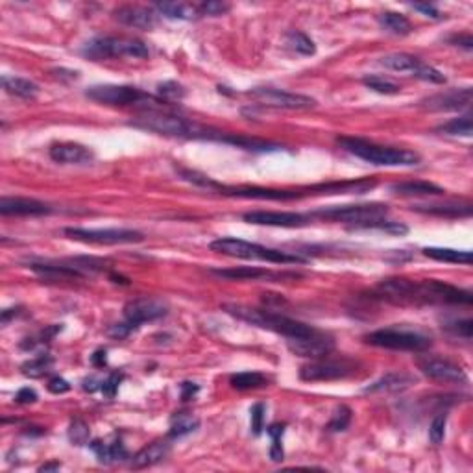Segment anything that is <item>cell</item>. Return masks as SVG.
Listing matches in <instances>:
<instances>
[{
  "mask_svg": "<svg viewBox=\"0 0 473 473\" xmlns=\"http://www.w3.org/2000/svg\"><path fill=\"white\" fill-rule=\"evenodd\" d=\"M130 126L146 130V132L159 133L165 137L176 139H202V141H222L224 133L204 124L194 123L188 118L178 117V115H168V113L148 111L141 117L133 118Z\"/></svg>",
  "mask_w": 473,
  "mask_h": 473,
  "instance_id": "obj_1",
  "label": "cell"
},
{
  "mask_svg": "<svg viewBox=\"0 0 473 473\" xmlns=\"http://www.w3.org/2000/svg\"><path fill=\"white\" fill-rule=\"evenodd\" d=\"M222 309L240 322H246L249 326H257L261 329L274 331L277 335H283L285 338H296V336H306L315 333L316 327L307 326L303 322L292 320L289 316H283L280 313H272L266 309H255V307L237 306V303H226Z\"/></svg>",
  "mask_w": 473,
  "mask_h": 473,
  "instance_id": "obj_2",
  "label": "cell"
},
{
  "mask_svg": "<svg viewBox=\"0 0 473 473\" xmlns=\"http://www.w3.org/2000/svg\"><path fill=\"white\" fill-rule=\"evenodd\" d=\"M338 144L351 156L379 167H414L422 161L416 152L407 148L383 146L361 137H338Z\"/></svg>",
  "mask_w": 473,
  "mask_h": 473,
  "instance_id": "obj_3",
  "label": "cell"
},
{
  "mask_svg": "<svg viewBox=\"0 0 473 473\" xmlns=\"http://www.w3.org/2000/svg\"><path fill=\"white\" fill-rule=\"evenodd\" d=\"M211 249L219 252L229 257H239V259H252V261H265V263H275V265H301L307 259L289 252L281 249L266 248V246L248 242V240L235 239V237H220V239L211 242Z\"/></svg>",
  "mask_w": 473,
  "mask_h": 473,
  "instance_id": "obj_4",
  "label": "cell"
},
{
  "mask_svg": "<svg viewBox=\"0 0 473 473\" xmlns=\"http://www.w3.org/2000/svg\"><path fill=\"white\" fill-rule=\"evenodd\" d=\"M473 301L472 292L458 287L448 285L444 281L425 280L414 281L411 292V303H448V306H469Z\"/></svg>",
  "mask_w": 473,
  "mask_h": 473,
  "instance_id": "obj_5",
  "label": "cell"
},
{
  "mask_svg": "<svg viewBox=\"0 0 473 473\" xmlns=\"http://www.w3.org/2000/svg\"><path fill=\"white\" fill-rule=\"evenodd\" d=\"M83 56L91 60L104 57H146L148 46L133 37H97L83 46Z\"/></svg>",
  "mask_w": 473,
  "mask_h": 473,
  "instance_id": "obj_6",
  "label": "cell"
},
{
  "mask_svg": "<svg viewBox=\"0 0 473 473\" xmlns=\"http://www.w3.org/2000/svg\"><path fill=\"white\" fill-rule=\"evenodd\" d=\"M85 95L95 102L107 104V106H159L167 104L161 98L150 97L137 87L130 85H95L87 89Z\"/></svg>",
  "mask_w": 473,
  "mask_h": 473,
  "instance_id": "obj_7",
  "label": "cell"
},
{
  "mask_svg": "<svg viewBox=\"0 0 473 473\" xmlns=\"http://www.w3.org/2000/svg\"><path fill=\"white\" fill-rule=\"evenodd\" d=\"M388 205L385 204H357V205H331V207H322L310 214V219L333 220V222H346L355 228L364 222L371 220L387 219Z\"/></svg>",
  "mask_w": 473,
  "mask_h": 473,
  "instance_id": "obj_8",
  "label": "cell"
},
{
  "mask_svg": "<svg viewBox=\"0 0 473 473\" xmlns=\"http://www.w3.org/2000/svg\"><path fill=\"white\" fill-rule=\"evenodd\" d=\"M364 341L371 346L396 351H425L432 344L431 338L420 333V331L394 329V327L373 331V333L364 336Z\"/></svg>",
  "mask_w": 473,
  "mask_h": 473,
  "instance_id": "obj_9",
  "label": "cell"
},
{
  "mask_svg": "<svg viewBox=\"0 0 473 473\" xmlns=\"http://www.w3.org/2000/svg\"><path fill=\"white\" fill-rule=\"evenodd\" d=\"M63 233L72 240L83 242V245H100V246H117V245H133L143 242L144 237L141 231L124 228H65Z\"/></svg>",
  "mask_w": 473,
  "mask_h": 473,
  "instance_id": "obj_10",
  "label": "cell"
},
{
  "mask_svg": "<svg viewBox=\"0 0 473 473\" xmlns=\"http://www.w3.org/2000/svg\"><path fill=\"white\" fill-rule=\"evenodd\" d=\"M249 98H254L255 102L261 106L275 107V109H310L316 107V100L306 95L298 92L281 91V89H270V87H257L246 92Z\"/></svg>",
  "mask_w": 473,
  "mask_h": 473,
  "instance_id": "obj_11",
  "label": "cell"
},
{
  "mask_svg": "<svg viewBox=\"0 0 473 473\" xmlns=\"http://www.w3.org/2000/svg\"><path fill=\"white\" fill-rule=\"evenodd\" d=\"M287 348L294 355L303 357V359H324L335 350V341L333 336L322 333L316 329L315 333L306 336H296V338H287Z\"/></svg>",
  "mask_w": 473,
  "mask_h": 473,
  "instance_id": "obj_12",
  "label": "cell"
},
{
  "mask_svg": "<svg viewBox=\"0 0 473 473\" xmlns=\"http://www.w3.org/2000/svg\"><path fill=\"white\" fill-rule=\"evenodd\" d=\"M355 371V364L350 361H316L301 368L300 379L309 383L336 381L353 376Z\"/></svg>",
  "mask_w": 473,
  "mask_h": 473,
  "instance_id": "obj_13",
  "label": "cell"
},
{
  "mask_svg": "<svg viewBox=\"0 0 473 473\" xmlns=\"http://www.w3.org/2000/svg\"><path fill=\"white\" fill-rule=\"evenodd\" d=\"M167 315V306L156 298H137L124 307V322H128L135 331L146 322H153Z\"/></svg>",
  "mask_w": 473,
  "mask_h": 473,
  "instance_id": "obj_14",
  "label": "cell"
},
{
  "mask_svg": "<svg viewBox=\"0 0 473 473\" xmlns=\"http://www.w3.org/2000/svg\"><path fill=\"white\" fill-rule=\"evenodd\" d=\"M418 368L422 370L423 376L438 383H453V385H464L468 383V377L464 370L451 361L438 359V357H425L418 361Z\"/></svg>",
  "mask_w": 473,
  "mask_h": 473,
  "instance_id": "obj_15",
  "label": "cell"
},
{
  "mask_svg": "<svg viewBox=\"0 0 473 473\" xmlns=\"http://www.w3.org/2000/svg\"><path fill=\"white\" fill-rule=\"evenodd\" d=\"M211 274L224 277L231 281H287L298 280L300 274L294 272H272L266 268H255V266H235V268H213Z\"/></svg>",
  "mask_w": 473,
  "mask_h": 473,
  "instance_id": "obj_16",
  "label": "cell"
},
{
  "mask_svg": "<svg viewBox=\"0 0 473 473\" xmlns=\"http://www.w3.org/2000/svg\"><path fill=\"white\" fill-rule=\"evenodd\" d=\"M248 224L272 226V228H303L310 222L309 214L290 213V211H249L242 214Z\"/></svg>",
  "mask_w": 473,
  "mask_h": 473,
  "instance_id": "obj_17",
  "label": "cell"
},
{
  "mask_svg": "<svg viewBox=\"0 0 473 473\" xmlns=\"http://www.w3.org/2000/svg\"><path fill=\"white\" fill-rule=\"evenodd\" d=\"M472 87H464V89H449V91L432 95L429 98H423L420 104L429 111H460L472 104Z\"/></svg>",
  "mask_w": 473,
  "mask_h": 473,
  "instance_id": "obj_18",
  "label": "cell"
},
{
  "mask_svg": "<svg viewBox=\"0 0 473 473\" xmlns=\"http://www.w3.org/2000/svg\"><path fill=\"white\" fill-rule=\"evenodd\" d=\"M0 213L4 217H43V214H50L52 207L34 198L4 196L0 198Z\"/></svg>",
  "mask_w": 473,
  "mask_h": 473,
  "instance_id": "obj_19",
  "label": "cell"
},
{
  "mask_svg": "<svg viewBox=\"0 0 473 473\" xmlns=\"http://www.w3.org/2000/svg\"><path fill=\"white\" fill-rule=\"evenodd\" d=\"M113 17L121 25L139 28V30H152L153 26L158 25V13L152 8H144V6H121L113 11Z\"/></svg>",
  "mask_w": 473,
  "mask_h": 473,
  "instance_id": "obj_20",
  "label": "cell"
},
{
  "mask_svg": "<svg viewBox=\"0 0 473 473\" xmlns=\"http://www.w3.org/2000/svg\"><path fill=\"white\" fill-rule=\"evenodd\" d=\"M50 159L62 165H91L95 153L80 143H57L50 146Z\"/></svg>",
  "mask_w": 473,
  "mask_h": 473,
  "instance_id": "obj_21",
  "label": "cell"
},
{
  "mask_svg": "<svg viewBox=\"0 0 473 473\" xmlns=\"http://www.w3.org/2000/svg\"><path fill=\"white\" fill-rule=\"evenodd\" d=\"M412 211L432 217H444V219H460L472 214V204H458V202H446V204H416L412 205Z\"/></svg>",
  "mask_w": 473,
  "mask_h": 473,
  "instance_id": "obj_22",
  "label": "cell"
},
{
  "mask_svg": "<svg viewBox=\"0 0 473 473\" xmlns=\"http://www.w3.org/2000/svg\"><path fill=\"white\" fill-rule=\"evenodd\" d=\"M170 451V442L168 440H156V442L148 444L146 448H143L141 451L133 457L132 468L133 469H143L150 468L153 464L161 462L165 457Z\"/></svg>",
  "mask_w": 473,
  "mask_h": 473,
  "instance_id": "obj_23",
  "label": "cell"
},
{
  "mask_svg": "<svg viewBox=\"0 0 473 473\" xmlns=\"http://www.w3.org/2000/svg\"><path fill=\"white\" fill-rule=\"evenodd\" d=\"M414 383V377L409 376V373H403V371H392L383 376L381 379H377L376 383H371L370 387L364 388V392H399L409 388Z\"/></svg>",
  "mask_w": 473,
  "mask_h": 473,
  "instance_id": "obj_24",
  "label": "cell"
},
{
  "mask_svg": "<svg viewBox=\"0 0 473 473\" xmlns=\"http://www.w3.org/2000/svg\"><path fill=\"white\" fill-rule=\"evenodd\" d=\"M390 191L399 196H440L446 193L442 187L431 181H402L390 185Z\"/></svg>",
  "mask_w": 473,
  "mask_h": 473,
  "instance_id": "obj_25",
  "label": "cell"
},
{
  "mask_svg": "<svg viewBox=\"0 0 473 473\" xmlns=\"http://www.w3.org/2000/svg\"><path fill=\"white\" fill-rule=\"evenodd\" d=\"M2 87H4V91L8 92V95H11V97L25 98V100L36 98L37 92H39L37 83L30 82V80H26V78L8 76V74L2 76Z\"/></svg>",
  "mask_w": 473,
  "mask_h": 473,
  "instance_id": "obj_26",
  "label": "cell"
},
{
  "mask_svg": "<svg viewBox=\"0 0 473 473\" xmlns=\"http://www.w3.org/2000/svg\"><path fill=\"white\" fill-rule=\"evenodd\" d=\"M423 255L440 263H451V265H472V252L453 248H425Z\"/></svg>",
  "mask_w": 473,
  "mask_h": 473,
  "instance_id": "obj_27",
  "label": "cell"
},
{
  "mask_svg": "<svg viewBox=\"0 0 473 473\" xmlns=\"http://www.w3.org/2000/svg\"><path fill=\"white\" fill-rule=\"evenodd\" d=\"M377 22L381 25L383 30L390 32L394 36H409L412 30V25L407 17L396 11H383L377 15Z\"/></svg>",
  "mask_w": 473,
  "mask_h": 473,
  "instance_id": "obj_28",
  "label": "cell"
},
{
  "mask_svg": "<svg viewBox=\"0 0 473 473\" xmlns=\"http://www.w3.org/2000/svg\"><path fill=\"white\" fill-rule=\"evenodd\" d=\"M156 10L168 19H184V21H191L200 15L198 6L184 4V2H158Z\"/></svg>",
  "mask_w": 473,
  "mask_h": 473,
  "instance_id": "obj_29",
  "label": "cell"
},
{
  "mask_svg": "<svg viewBox=\"0 0 473 473\" xmlns=\"http://www.w3.org/2000/svg\"><path fill=\"white\" fill-rule=\"evenodd\" d=\"M30 268L37 274L45 275V277H60V280H72V277H83L85 275L72 265H48V263L37 265V263H32Z\"/></svg>",
  "mask_w": 473,
  "mask_h": 473,
  "instance_id": "obj_30",
  "label": "cell"
},
{
  "mask_svg": "<svg viewBox=\"0 0 473 473\" xmlns=\"http://www.w3.org/2000/svg\"><path fill=\"white\" fill-rule=\"evenodd\" d=\"M420 60L405 52H396V54H388V56L381 57V65L396 72H414L420 65Z\"/></svg>",
  "mask_w": 473,
  "mask_h": 473,
  "instance_id": "obj_31",
  "label": "cell"
},
{
  "mask_svg": "<svg viewBox=\"0 0 473 473\" xmlns=\"http://www.w3.org/2000/svg\"><path fill=\"white\" fill-rule=\"evenodd\" d=\"M198 425H200L198 418L191 416L188 412H178V414L172 418V425H170V431H168V438L187 437V434L196 431Z\"/></svg>",
  "mask_w": 473,
  "mask_h": 473,
  "instance_id": "obj_32",
  "label": "cell"
},
{
  "mask_svg": "<svg viewBox=\"0 0 473 473\" xmlns=\"http://www.w3.org/2000/svg\"><path fill=\"white\" fill-rule=\"evenodd\" d=\"M52 366H54V359L48 353H43V355H37L36 359L26 361L21 366V371L22 376L32 377V379H39V377L46 376L52 370Z\"/></svg>",
  "mask_w": 473,
  "mask_h": 473,
  "instance_id": "obj_33",
  "label": "cell"
},
{
  "mask_svg": "<svg viewBox=\"0 0 473 473\" xmlns=\"http://www.w3.org/2000/svg\"><path fill=\"white\" fill-rule=\"evenodd\" d=\"M229 383L237 390H254V388L265 387L268 379L259 371H240V373L231 376Z\"/></svg>",
  "mask_w": 473,
  "mask_h": 473,
  "instance_id": "obj_34",
  "label": "cell"
},
{
  "mask_svg": "<svg viewBox=\"0 0 473 473\" xmlns=\"http://www.w3.org/2000/svg\"><path fill=\"white\" fill-rule=\"evenodd\" d=\"M285 43L290 50L298 52V54H303V56H313L316 52V46L313 43L309 36H306L303 32L292 30L285 36Z\"/></svg>",
  "mask_w": 473,
  "mask_h": 473,
  "instance_id": "obj_35",
  "label": "cell"
},
{
  "mask_svg": "<svg viewBox=\"0 0 473 473\" xmlns=\"http://www.w3.org/2000/svg\"><path fill=\"white\" fill-rule=\"evenodd\" d=\"M437 132H442L446 133V135H462V137H469L473 132L472 115H464V117L453 118L449 123L438 126Z\"/></svg>",
  "mask_w": 473,
  "mask_h": 473,
  "instance_id": "obj_36",
  "label": "cell"
},
{
  "mask_svg": "<svg viewBox=\"0 0 473 473\" xmlns=\"http://www.w3.org/2000/svg\"><path fill=\"white\" fill-rule=\"evenodd\" d=\"M362 83L371 89V91L379 92V95H397L402 91V87L397 85L396 82H392L390 78L377 76V74H370V76L362 78Z\"/></svg>",
  "mask_w": 473,
  "mask_h": 473,
  "instance_id": "obj_37",
  "label": "cell"
},
{
  "mask_svg": "<svg viewBox=\"0 0 473 473\" xmlns=\"http://www.w3.org/2000/svg\"><path fill=\"white\" fill-rule=\"evenodd\" d=\"M351 229H377V231H385V233L390 235H405L409 231L407 226L399 224V222H392L387 219L371 220V222H364V224H359Z\"/></svg>",
  "mask_w": 473,
  "mask_h": 473,
  "instance_id": "obj_38",
  "label": "cell"
},
{
  "mask_svg": "<svg viewBox=\"0 0 473 473\" xmlns=\"http://www.w3.org/2000/svg\"><path fill=\"white\" fill-rule=\"evenodd\" d=\"M270 437H272V448H270V458L274 462H281L285 453H283V432H285V425H280V423H274L266 429Z\"/></svg>",
  "mask_w": 473,
  "mask_h": 473,
  "instance_id": "obj_39",
  "label": "cell"
},
{
  "mask_svg": "<svg viewBox=\"0 0 473 473\" xmlns=\"http://www.w3.org/2000/svg\"><path fill=\"white\" fill-rule=\"evenodd\" d=\"M350 423H351V409L346 407V405H341V407H336L335 412H333V416H331L329 423H327V429H329L331 432H342L350 427Z\"/></svg>",
  "mask_w": 473,
  "mask_h": 473,
  "instance_id": "obj_40",
  "label": "cell"
},
{
  "mask_svg": "<svg viewBox=\"0 0 473 473\" xmlns=\"http://www.w3.org/2000/svg\"><path fill=\"white\" fill-rule=\"evenodd\" d=\"M411 76L418 78V80H423V82H431V83H446V76H444L442 72L434 69L431 65H425V63H420L418 69L412 72Z\"/></svg>",
  "mask_w": 473,
  "mask_h": 473,
  "instance_id": "obj_41",
  "label": "cell"
},
{
  "mask_svg": "<svg viewBox=\"0 0 473 473\" xmlns=\"http://www.w3.org/2000/svg\"><path fill=\"white\" fill-rule=\"evenodd\" d=\"M159 98L165 102H174V100H181L185 97V89L176 82H163L158 85Z\"/></svg>",
  "mask_w": 473,
  "mask_h": 473,
  "instance_id": "obj_42",
  "label": "cell"
},
{
  "mask_svg": "<svg viewBox=\"0 0 473 473\" xmlns=\"http://www.w3.org/2000/svg\"><path fill=\"white\" fill-rule=\"evenodd\" d=\"M446 423H448V414L446 412H438L437 416L432 418L431 427H429V438L432 444H440L446 437Z\"/></svg>",
  "mask_w": 473,
  "mask_h": 473,
  "instance_id": "obj_43",
  "label": "cell"
},
{
  "mask_svg": "<svg viewBox=\"0 0 473 473\" xmlns=\"http://www.w3.org/2000/svg\"><path fill=\"white\" fill-rule=\"evenodd\" d=\"M69 438H71L72 444H76V446H85L89 444V427H87V423L82 422V420H74L69 425Z\"/></svg>",
  "mask_w": 473,
  "mask_h": 473,
  "instance_id": "obj_44",
  "label": "cell"
},
{
  "mask_svg": "<svg viewBox=\"0 0 473 473\" xmlns=\"http://www.w3.org/2000/svg\"><path fill=\"white\" fill-rule=\"evenodd\" d=\"M229 10H231V4H228V2H220V0H209V2H204V4L198 6L200 15L207 17L226 15Z\"/></svg>",
  "mask_w": 473,
  "mask_h": 473,
  "instance_id": "obj_45",
  "label": "cell"
},
{
  "mask_svg": "<svg viewBox=\"0 0 473 473\" xmlns=\"http://www.w3.org/2000/svg\"><path fill=\"white\" fill-rule=\"evenodd\" d=\"M252 432H254V437H259L261 432H263V422H265V405L263 403H255L252 411Z\"/></svg>",
  "mask_w": 473,
  "mask_h": 473,
  "instance_id": "obj_46",
  "label": "cell"
},
{
  "mask_svg": "<svg viewBox=\"0 0 473 473\" xmlns=\"http://www.w3.org/2000/svg\"><path fill=\"white\" fill-rule=\"evenodd\" d=\"M89 448L95 451V455L98 457V460L104 464H111V449H109V444L102 442V440H95V442L89 444Z\"/></svg>",
  "mask_w": 473,
  "mask_h": 473,
  "instance_id": "obj_47",
  "label": "cell"
},
{
  "mask_svg": "<svg viewBox=\"0 0 473 473\" xmlns=\"http://www.w3.org/2000/svg\"><path fill=\"white\" fill-rule=\"evenodd\" d=\"M121 381H123V376H121V373H111V376L107 377L106 381L102 383V387H100V390L104 392V396L115 397V394H117L118 385H121Z\"/></svg>",
  "mask_w": 473,
  "mask_h": 473,
  "instance_id": "obj_48",
  "label": "cell"
},
{
  "mask_svg": "<svg viewBox=\"0 0 473 473\" xmlns=\"http://www.w3.org/2000/svg\"><path fill=\"white\" fill-rule=\"evenodd\" d=\"M449 329L455 333V335L462 336V338H466V341H469L472 338V329H473V322L472 320H458V322H453V324H449Z\"/></svg>",
  "mask_w": 473,
  "mask_h": 473,
  "instance_id": "obj_49",
  "label": "cell"
},
{
  "mask_svg": "<svg viewBox=\"0 0 473 473\" xmlns=\"http://www.w3.org/2000/svg\"><path fill=\"white\" fill-rule=\"evenodd\" d=\"M48 390L52 394H65V392L71 390V383L63 379V377H52L48 381Z\"/></svg>",
  "mask_w": 473,
  "mask_h": 473,
  "instance_id": "obj_50",
  "label": "cell"
},
{
  "mask_svg": "<svg viewBox=\"0 0 473 473\" xmlns=\"http://www.w3.org/2000/svg\"><path fill=\"white\" fill-rule=\"evenodd\" d=\"M109 449H111V460L113 462H123L128 458V451L124 448V444L121 440H115L113 444H109Z\"/></svg>",
  "mask_w": 473,
  "mask_h": 473,
  "instance_id": "obj_51",
  "label": "cell"
},
{
  "mask_svg": "<svg viewBox=\"0 0 473 473\" xmlns=\"http://www.w3.org/2000/svg\"><path fill=\"white\" fill-rule=\"evenodd\" d=\"M15 402L21 403V405H28V403H36L37 402V392L30 387H25L21 390L17 392Z\"/></svg>",
  "mask_w": 473,
  "mask_h": 473,
  "instance_id": "obj_52",
  "label": "cell"
},
{
  "mask_svg": "<svg viewBox=\"0 0 473 473\" xmlns=\"http://www.w3.org/2000/svg\"><path fill=\"white\" fill-rule=\"evenodd\" d=\"M411 8L412 10L420 11V13H423V15L429 17V19H434V21L442 19V13H440L432 4H411Z\"/></svg>",
  "mask_w": 473,
  "mask_h": 473,
  "instance_id": "obj_53",
  "label": "cell"
},
{
  "mask_svg": "<svg viewBox=\"0 0 473 473\" xmlns=\"http://www.w3.org/2000/svg\"><path fill=\"white\" fill-rule=\"evenodd\" d=\"M132 326L128 324V322H123V324H117V326H113L111 329H109V336H113V338H126L130 333H132Z\"/></svg>",
  "mask_w": 473,
  "mask_h": 473,
  "instance_id": "obj_54",
  "label": "cell"
},
{
  "mask_svg": "<svg viewBox=\"0 0 473 473\" xmlns=\"http://www.w3.org/2000/svg\"><path fill=\"white\" fill-rule=\"evenodd\" d=\"M198 385L196 383H181V402H191L196 394H198Z\"/></svg>",
  "mask_w": 473,
  "mask_h": 473,
  "instance_id": "obj_55",
  "label": "cell"
},
{
  "mask_svg": "<svg viewBox=\"0 0 473 473\" xmlns=\"http://www.w3.org/2000/svg\"><path fill=\"white\" fill-rule=\"evenodd\" d=\"M449 43L451 45H457V46H464L466 50H472L473 48V39L469 34H464V36H455L449 39Z\"/></svg>",
  "mask_w": 473,
  "mask_h": 473,
  "instance_id": "obj_56",
  "label": "cell"
},
{
  "mask_svg": "<svg viewBox=\"0 0 473 473\" xmlns=\"http://www.w3.org/2000/svg\"><path fill=\"white\" fill-rule=\"evenodd\" d=\"M91 361H92V364H95V366H98V368L106 366V362H107L106 350H98L97 353L91 357Z\"/></svg>",
  "mask_w": 473,
  "mask_h": 473,
  "instance_id": "obj_57",
  "label": "cell"
},
{
  "mask_svg": "<svg viewBox=\"0 0 473 473\" xmlns=\"http://www.w3.org/2000/svg\"><path fill=\"white\" fill-rule=\"evenodd\" d=\"M60 468H62L60 462H52V464H45V466H41L39 472H52V469H60Z\"/></svg>",
  "mask_w": 473,
  "mask_h": 473,
  "instance_id": "obj_58",
  "label": "cell"
}]
</instances>
